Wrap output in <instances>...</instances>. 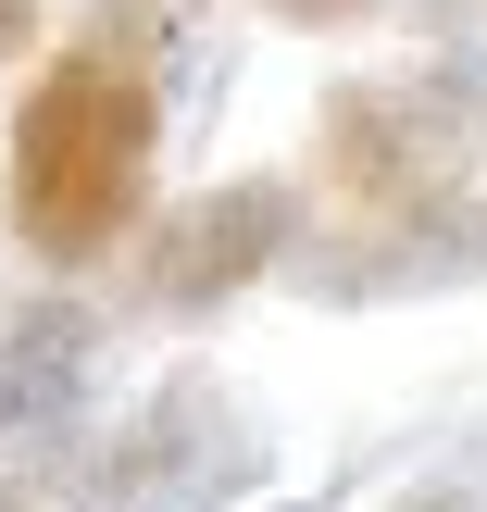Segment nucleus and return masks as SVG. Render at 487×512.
<instances>
[{
    "label": "nucleus",
    "instance_id": "nucleus-1",
    "mask_svg": "<svg viewBox=\"0 0 487 512\" xmlns=\"http://www.w3.org/2000/svg\"><path fill=\"white\" fill-rule=\"evenodd\" d=\"M150 175H163V75L125 50L63 38L25 75L13 125H0V225L25 263L88 275L150 225Z\"/></svg>",
    "mask_w": 487,
    "mask_h": 512
},
{
    "label": "nucleus",
    "instance_id": "nucleus-2",
    "mask_svg": "<svg viewBox=\"0 0 487 512\" xmlns=\"http://www.w3.org/2000/svg\"><path fill=\"white\" fill-rule=\"evenodd\" d=\"M487 175V63L475 50H400L313 100V188L325 225H400Z\"/></svg>",
    "mask_w": 487,
    "mask_h": 512
},
{
    "label": "nucleus",
    "instance_id": "nucleus-3",
    "mask_svg": "<svg viewBox=\"0 0 487 512\" xmlns=\"http://www.w3.org/2000/svg\"><path fill=\"white\" fill-rule=\"evenodd\" d=\"M300 225H313L300 175H225V188H188L175 213H150L138 238H125V300H138V313H163V325L225 313L238 288L288 275Z\"/></svg>",
    "mask_w": 487,
    "mask_h": 512
},
{
    "label": "nucleus",
    "instance_id": "nucleus-4",
    "mask_svg": "<svg viewBox=\"0 0 487 512\" xmlns=\"http://www.w3.org/2000/svg\"><path fill=\"white\" fill-rule=\"evenodd\" d=\"M288 275H300V300H325V313L475 288V275H487V175L463 200H438V213H400V225H300Z\"/></svg>",
    "mask_w": 487,
    "mask_h": 512
},
{
    "label": "nucleus",
    "instance_id": "nucleus-5",
    "mask_svg": "<svg viewBox=\"0 0 487 512\" xmlns=\"http://www.w3.org/2000/svg\"><path fill=\"white\" fill-rule=\"evenodd\" d=\"M238 463V425H225V388L200 363H175L138 413L100 438L88 463V512H163V500H200L213 475Z\"/></svg>",
    "mask_w": 487,
    "mask_h": 512
},
{
    "label": "nucleus",
    "instance_id": "nucleus-6",
    "mask_svg": "<svg viewBox=\"0 0 487 512\" xmlns=\"http://www.w3.org/2000/svg\"><path fill=\"white\" fill-rule=\"evenodd\" d=\"M88 375H100L88 300H13L0 313V463H25V475L63 463V438L88 425Z\"/></svg>",
    "mask_w": 487,
    "mask_h": 512
},
{
    "label": "nucleus",
    "instance_id": "nucleus-7",
    "mask_svg": "<svg viewBox=\"0 0 487 512\" xmlns=\"http://www.w3.org/2000/svg\"><path fill=\"white\" fill-rule=\"evenodd\" d=\"M188 25H200V0H88L75 38H88V50H125V63H150V75H175Z\"/></svg>",
    "mask_w": 487,
    "mask_h": 512
},
{
    "label": "nucleus",
    "instance_id": "nucleus-8",
    "mask_svg": "<svg viewBox=\"0 0 487 512\" xmlns=\"http://www.w3.org/2000/svg\"><path fill=\"white\" fill-rule=\"evenodd\" d=\"M38 25H50V0H0V63H25V50H38Z\"/></svg>",
    "mask_w": 487,
    "mask_h": 512
},
{
    "label": "nucleus",
    "instance_id": "nucleus-9",
    "mask_svg": "<svg viewBox=\"0 0 487 512\" xmlns=\"http://www.w3.org/2000/svg\"><path fill=\"white\" fill-rule=\"evenodd\" d=\"M263 13H275V25H363L375 0H263Z\"/></svg>",
    "mask_w": 487,
    "mask_h": 512
},
{
    "label": "nucleus",
    "instance_id": "nucleus-10",
    "mask_svg": "<svg viewBox=\"0 0 487 512\" xmlns=\"http://www.w3.org/2000/svg\"><path fill=\"white\" fill-rule=\"evenodd\" d=\"M388 512H487V500H475V488H400Z\"/></svg>",
    "mask_w": 487,
    "mask_h": 512
},
{
    "label": "nucleus",
    "instance_id": "nucleus-11",
    "mask_svg": "<svg viewBox=\"0 0 487 512\" xmlns=\"http://www.w3.org/2000/svg\"><path fill=\"white\" fill-rule=\"evenodd\" d=\"M38 488H50V475H25V463H0V512H25Z\"/></svg>",
    "mask_w": 487,
    "mask_h": 512
},
{
    "label": "nucleus",
    "instance_id": "nucleus-12",
    "mask_svg": "<svg viewBox=\"0 0 487 512\" xmlns=\"http://www.w3.org/2000/svg\"><path fill=\"white\" fill-rule=\"evenodd\" d=\"M275 512H300V500H275Z\"/></svg>",
    "mask_w": 487,
    "mask_h": 512
}]
</instances>
